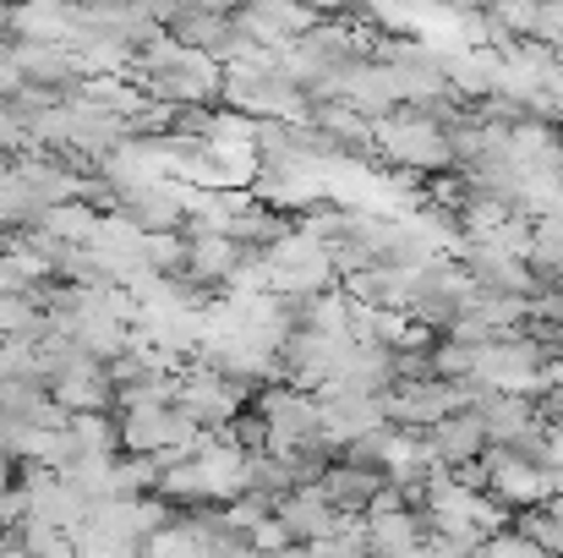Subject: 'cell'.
Instances as JSON below:
<instances>
[{
    "label": "cell",
    "instance_id": "cell-1",
    "mask_svg": "<svg viewBox=\"0 0 563 558\" xmlns=\"http://www.w3.org/2000/svg\"><path fill=\"white\" fill-rule=\"evenodd\" d=\"M373 149L388 171H405V176H443V171H454L449 127H438L432 116H421V110H410V105L377 116Z\"/></svg>",
    "mask_w": 563,
    "mask_h": 558
},
{
    "label": "cell",
    "instance_id": "cell-2",
    "mask_svg": "<svg viewBox=\"0 0 563 558\" xmlns=\"http://www.w3.org/2000/svg\"><path fill=\"white\" fill-rule=\"evenodd\" d=\"M263 269H268V291H279V296H318V291L340 285L329 241L301 225H290L274 247H263Z\"/></svg>",
    "mask_w": 563,
    "mask_h": 558
},
{
    "label": "cell",
    "instance_id": "cell-3",
    "mask_svg": "<svg viewBox=\"0 0 563 558\" xmlns=\"http://www.w3.org/2000/svg\"><path fill=\"white\" fill-rule=\"evenodd\" d=\"M553 351H559V335H553V340L509 335V340L476 346V357H471V383L504 389V394H537V368H542Z\"/></svg>",
    "mask_w": 563,
    "mask_h": 558
},
{
    "label": "cell",
    "instance_id": "cell-4",
    "mask_svg": "<svg viewBox=\"0 0 563 558\" xmlns=\"http://www.w3.org/2000/svg\"><path fill=\"white\" fill-rule=\"evenodd\" d=\"M476 400V383H454V378H399L388 394H383V416L394 427H432L454 411H471Z\"/></svg>",
    "mask_w": 563,
    "mask_h": 558
},
{
    "label": "cell",
    "instance_id": "cell-5",
    "mask_svg": "<svg viewBox=\"0 0 563 558\" xmlns=\"http://www.w3.org/2000/svg\"><path fill=\"white\" fill-rule=\"evenodd\" d=\"M246 383H235V378H219L213 368H187L176 372V411H187L191 422L202 427V433H219V427H230L235 416H241V405H246Z\"/></svg>",
    "mask_w": 563,
    "mask_h": 558
},
{
    "label": "cell",
    "instance_id": "cell-6",
    "mask_svg": "<svg viewBox=\"0 0 563 558\" xmlns=\"http://www.w3.org/2000/svg\"><path fill=\"white\" fill-rule=\"evenodd\" d=\"M115 427H121V449L126 455H148V460L165 455V449H191L202 438V427L176 405H126L115 416Z\"/></svg>",
    "mask_w": 563,
    "mask_h": 558
},
{
    "label": "cell",
    "instance_id": "cell-7",
    "mask_svg": "<svg viewBox=\"0 0 563 558\" xmlns=\"http://www.w3.org/2000/svg\"><path fill=\"white\" fill-rule=\"evenodd\" d=\"M252 411H257V416H263V427H268V449L312 444V438H318V422H323L318 394L290 389V383H263V389L252 394Z\"/></svg>",
    "mask_w": 563,
    "mask_h": 558
},
{
    "label": "cell",
    "instance_id": "cell-8",
    "mask_svg": "<svg viewBox=\"0 0 563 558\" xmlns=\"http://www.w3.org/2000/svg\"><path fill=\"white\" fill-rule=\"evenodd\" d=\"M482 471H487V493H493L504 510H537V504L553 499L548 466H537V460H526V455H515V449H504V444H487V449H482Z\"/></svg>",
    "mask_w": 563,
    "mask_h": 558
},
{
    "label": "cell",
    "instance_id": "cell-9",
    "mask_svg": "<svg viewBox=\"0 0 563 558\" xmlns=\"http://www.w3.org/2000/svg\"><path fill=\"white\" fill-rule=\"evenodd\" d=\"M235 28L252 39V44H263V50H285V44H296L301 33H312L323 17L312 11V6H301V0H241L235 11Z\"/></svg>",
    "mask_w": 563,
    "mask_h": 558
},
{
    "label": "cell",
    "instance_id": "cell-10",
    "mask_svg": "<svg viewBox=\"0 0 563 558\" xmlns=\"http://www.w3.org/2000/svg\"><path fill=\"white\" fill-rule=\"evenodd\" d=\"M22 499H27V521H44L55 532H71L88 510V499L55 466H22Z\"/></svg>",
    "mask_w": 563,
    "mask_h": 558
},
{
    "label": "cell",
    "instance_id": "cell-11",
    "mask_svg": "<svg viewBox=\"0 0 563 558\" xmlns=\"http://www.w3.org/2000/svg\"><path fill=\"white\" fill-rule=\"evenodd\" d=\"M465 269H471V280H476V291H493V296H537V274L526 269V258H515V252H498V247H487V241H465L460 252H454Z\"/></svg>",
    "mask_w": 563,
    "mask_h": 558
},
{
    "label": "cell",
    "instance_id": "cell-12",
    "mask_svg": "<svg viewBox=\"0 0 563 558\" xmlns=\"http://www.w3.org/2000/svg\"><path fill=\"white\" fill-rule=\"evenodd\" d=\"M318 405H323L318 438H323L329 449H345V444H356L362 433H373V427L388 422V416H383V400H373V394H340V389H323Z\"/></svg>",
    "mask_w": 563,
    "mask_h": 558
},
{
    "label": "cell",
    "instance_id": "cell-13",
    "mask_svg": "<svg viewBox=\"0 0 563 558\" xmlns=\"http://www.w3.org/2000/svg\"><path fill=\"white\" fill-rule=\"evenodd\" d=\"M5 33L22 44H77V6L71 0H22L11 6Z\"/></svg>",
    "mask_w": 563,
    "mask_h": 558
},
{
    "label": "cell",
    "instance_id": "cell-14",
    "mask_svg": "<svg viewBox=\"0 0 563 558\" xmlns=\"http://www.w3.org/2000/svg\"><path fill=\"white\" fill-rule=\"evenodd\" d=\"M44 389H49V400L60 411H110L115 405L110 372H104V362H93V357H82V362H71L66 372L44 378Z\"/></svg>",
    "mask_w": 563,
    "mask_h": 558
},
{
    "label": "cell",
    "instance_id": "cell-15",
    "mask_svg": "<svg viewBox=\"0 0 563 558\" xmlns=\"http://www.w3.org/2000/svg\"><path fill=\"white\" fill-rule=\"evenodd\" d=\"M274 515H279V526L290 532V543H301V548L318 543V537H329V532L340 526V510L329 504L323 488H290V493H279Z\"/></svg>",
    "mask_w": 563,
    "mask_h": 558
},
{
    "label": "cell",
    "instance_id": "cell-16",
    "mask_svg": "<svg viewBox=\"0 0 563 558\" xmlns=\"http://www.w3.org/2000/svg\"><path fill=\"white\" fill-rule=\"evenodd\" d=\"M471 411L482 416L487 444H515V438H526L531 427H542L537 411H531V394H504V389H482V383H476Z\"/></svg>",
    "mask_w": 563,
    "mask_h": 558
},
{
    "label": "cell",
    "instance_id": "cell-17",
    "mask_svg": "<svg viewBox=\"0 0 563 558\" xmlns=\"http://www.w3.org/2000/svg\"><path fill=\"white\" fill-rule=\"evenodd\" d=\"M165 33L181 44V50H197V55H224V44L235 39V17L230 11H202V6H176L165 17Z\"/></svg>",
    "mask_w": 563,
    "mask_h": 558
},
{
    "label": "cell",
    "instance_id": "cell-18",
    "mask_svg": "<svg viewBox=\"0 0 563 558\" xmlns=\"http://www.w3.org/2000/svg\"><path fill=\"white\" fill-rule=\"evenodd\" d=\"M421 438H427L438 466H465V460H482V449H487V427L476 411H454V416L421 427Z\"/></svg>",
    "mask_w": 563,
    "mask_h": 558
},
{
    "label": "cell",
    "instance_id": "cell-19",
    "mask_svg": "<svg viewBox=\"0 0 563 558\" xmlns=\"http://www.w3.org/2000/svg\"><path fill=\"white\" fill-rule=\"evenodd\" d=\"M438 66H443V77H449V88H454V94H465V99H487V94H498L504 55H498L493 44H476V50L438 55Z\"/></svg>",
    "mask_w": 563,
    "mask_h": 558
},
{
    "label": "cell",
    "instance_id": "cell-20",
    "mask_svg": "<svg viewBox=\"0 0 563 558\" xmlns=\"http://www.w3.org/2000/svg\"><path fill=\"white\" fill-rule=\"evenodd\" d=\"M367 521V548L377 558H410L427 537V521L416 510H388V515H362Z\"/></svg>",
    "mask_w": 563,
    "mask_h": 558
},
{
    "label": "cell",
    "instance_id": "cell-21",
    "mask_svg": "<svg viewBox=\"0 0 563 558\" xmlns=\"http://www.w3.org/2000/svg\"><path fill=\"white\" fill-rule=\"evenodd\" d=\"M383 482H388L383 471H362V466L334 460V466L323 471V482H318V488L329 493V504H334L340 515H362V510H367V499H373Z\"/></svg>",
    "mask_w": 563,
    "mask_h": 558
},
{
    "label": "cell",
    "instance_id": "cell-22",
    "mask_svg": "<svg viewBox=\"0 0 563 558\" xmlns=\"http://www.w3.org/2000/svg\"><path fill=\"white\" fill-rule=\"evenodd\" d=\"M213 548V537H208V526L191 515V521H165L148 543H143V558H208Z\"/></svg>",
    "mask_w": 563,
    "mask_h": 558
},
{
    "label": "cell",
    "instance_id": "cell-23",
    "mask_svg": "<svg viewBox=\"0 0 563 558\" xmlns=\"http://www.w3.org/2000/svg\"><path fill=\"white\" fill-rule=\"evenodd\" d=\"M526 269L542 280V285H559L563 274V219H531V241H526Z\"/></svg>",
    "mask_w": 563,
    "mask_h": 558
},
{
    "label": "cell",
    "instance_id": "cell-24",
    "mask_svg": "<svg viewBox=\"0 0 563 558\" xmlns=\"http://www.w3.org/2000/svg\"><path fill=\"white\" fill-rule=\"evenodd\" d=\"M66 433H71V460H77V455H115V449H121L115 411H71Z\"/></svg>",
    "mask_w": 563,
    "mask_h": 558
},
{
    "label": "cell",
    "instance_id": "cell-25",
    "mask_svg": "<svg viewBox=\"0 0 563 558\" xmlns=\"http://www.w3.org/2000/svg\"><path fill=\"white\" fill-rule=\"evenodd\" d=\"M367 521L362 515H340V526L318 543H307V558H367Z\"/></svg>",
    "mask_w": 563,
    "mask_h": 558
},
{
    "label": "cell",
    "instance_id": "cell-26",
    "mask_svg": "<svg viewBox=\"0 0 563 558\" xmlns=\"http://www.w3.org/2000/svg\"><path fill=\"white\" fill-rule=\"evenodd\" d=\"M246 548L257 558H274V554H285V548H296V543H290V532L279 526V515H268V521L246 526Z\"/></svg>",
    "mask_w": 563,
    "mask_h": 558
},
{
    "label": "cell",
    "instance_id": "cell-27",
    "mask_svg": "<svg viewBox=\"0 0 563 558\" xmlns=\"http://www.w3.org/2000/svg\"><path fill=\"white\" fill-rule=\"evenodd\" d=\"M471 357H476V346H454V340H443V346H432V372L465 383V378H471Z\"/></svg>",
    "mask_w": 563,
    "mask_h": 558
},
{
    "label": "cell",
    "instance_id": "cell-28",
    "mask_svg": "<svg viewBox=\"0 0 563 558\" xmlns=\"http://www.w3.org/2000/svg\"><path fill=\"white\" fill-rule=\"evenodd\" d=\"M482 558H548L531 537H520L515 526H504V532H493L487 543H482Z\"/></svg>",
    "mask_w": 563,
    "mask_h": 558
},
{
    "label": "cell",
    "instance_id": "cell-29",
    "mask_svg": "<svg viewBox=\"0 0 563 558\" xmlns=\"http://www.w3.org/2000/svg\"><path fill=\"white\" fill-rule=\"evenodd\" d=\"M531 411H537V422H542V427H559L563 422V389H542V394H531Z\"/></svg>",
    "mask_w": 563,
    "mask_h": 558
},
{
    "label": "cell",
    "instance_id": "cell-30",
    "mask_svg": "<svg viewBox=\"0 0 563 558\" xmlns=\"http://www.w3.org/2000/svg\"><path fill=\"white\" fill-rule=\"evenodd\" d=\"M410 558H471V554H460L454 543H443V537H421V548Z\"/></svg>",
    "mask_w": 563,
    "mask_h": 558
},
{
    "label": "cell",
    "instance_id": "cell-31",
    "mask_svg": "<svg viewBox=\"0 0 563 558\" xmlns=\"http://www.w3.org/2000/svg\"><path fill=\"white\" fill-rule=\"evenodd\" d=\"M5 488H11V460L0 455V493H5Z\"/></svg>",
    "mask_w": 563,
    "mask_h": 558
},
{
    "label": "cell",
    "instance_id": "cell-32",
    "mask_svg": "<svg viewBox=\"0 0 563 558\" xmlns=\"http://www.w3.org/2000/svg\"><path fill=\"white\" fill-rule=\"evenodd\" d=\"M274 558H307V548L296 543V548H285V554H274Z\"/></svg>",
    "mask_w": 563,
    "mask_h": 558
},
{
    "label": "cell",
    "instance_id": "cell-33",
    "mask_svg": "<svg viewBox=\"0 0 563 558\" xmlns=\"http://www.w3.org/2000/svg\"><path fill=\"white\" fill-rule=\"evenodd\" d=\"M559 285H563V274H559Z\"/></svg>",
    "mask_w": 563,
    "mask_h": 558
}]
</instances>
